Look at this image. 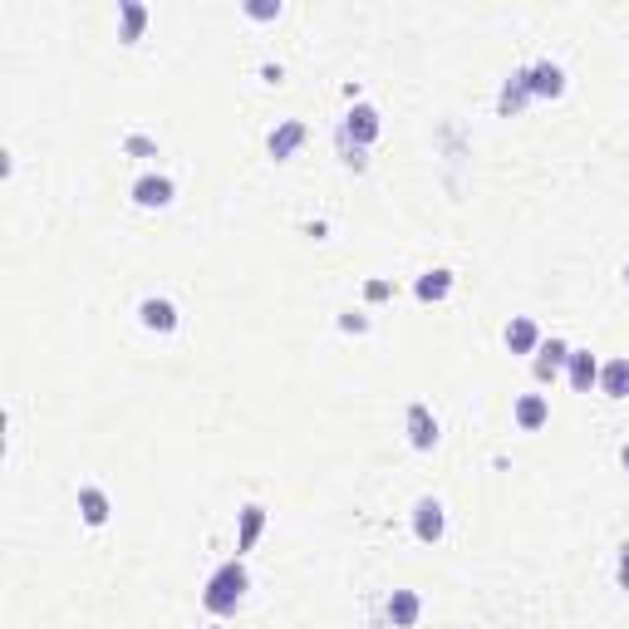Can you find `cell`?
Wrapping results in <instances>:
<instances>
[{
  "instance_id": "cell-17",
  "label": "cell",
  "mask_w": 629,
  "mask_h": 629,
  "mask_svg": "<svg viewBox=\"0 0 629 629\" xmlns=\"http://www.w3.org/2000/svg\"><path fill=\"white\" fill-rule=\"evenodd\" d=\"M148 30V5L143 0H118V40L123 45H138Z\"/></svg>"
},
{
  "instance_id": "cell-20",
  "label": "cell",
  "mask_w": 629,
  "mask_h": 629,
  "mask_svg": "<svg viewBox=\"0 0 629 629\" xmlns=\"http://www.w3.org/2000/svg\"><path fill=\"white\" fill-rule=\"evenodd\" d=\"M335 148H340V163L344 168H354V172H364L369 168V148H359V143H349L340 128H335Z\"/></svg>"
},
{
  "instance_id": "cell-6",
  "label": "cell",
  "mask_w": 629,
  "mask_h": 629,
  "mask_svg": "<svg viewBox=\"0 0 629 629\" xmlns=\"http://www.w3.org/2000/svg\"><path fill=\"white\" fill-rule=\"evenodd\" d=\"M340 133L349 138V143L369 148V143L384 133V118H379V109H374V104H354V109L340 118Z\"/></svg>"
},
{
  "instance_id": "cell-11",
  "label": "cell",
  "mask_w": 629,
  "mask_h": 629,
  "mask_svg": "<svg viewBox=\"0 0 629 629\" xmlns=\"http://www.w3.org/2000/svg\"><path fill=\"white\" fill-rule=\"evenodd\" d=\"M571 364V344L561 340V335H551V340H541V349H536V359H531V369H536V379L546 384V379H556L561 369Z\"/></svg>"
},
{
  "instance_id": "cell-9",
  "label": "cell",
  "mask_w": 629,
  "mask_h": 629,
  "mask_svg": "<svg viewBox=\"0 0 629 629\" xmlns=\"http://www.w3.org/2000/svg\"><path fill=\"white\" fill-rule=\"evenodd\" d=\"M266 521H271V512H266L261 502H246V507L236 512V556H246V551H256V541H261V531H266Z\"/></svg>"
},
{
  "instance_id": "cell-13",
  "label": "cell",
  "mask_w": 629,
  "mask_h": 629,
  "mask_svg": "<svg viewBox=\"0 0 629 629\" xmlns=\"http://www.w3.org/2000/svg\"><path fill=\"white\" fill-rule=\"evenodd\" d=\"M109 516H114L109 492H104L99 482H84V487H79V521H84V526H104Z\"/></svg>"
},
{
  "instance_id": "cell-19",
  "label": "cell",
  "mask_w": 629,
  "mask_h": 629,
  "mask_svg": "<svg viewBox=\"0 0 629 629\" xmlns=\"http://www.w3.org/2000/svg\"><path fill=\"white\" fill-rule=\"evenodd\" d=\"M512 418H516V428L536 433V428L551 418V403H546V394H521V399L512 403Z\"/></svg>"
},
{
  "instance_id": "cell-2",
  "label": "cell",
  "mask_w": 629,
  "mask_h": 629,
  "mask_svg": "<svg viewBox=\"0 0 629 629\" xmlns=\"http://www.w3.org/2000/svg\"><path fill=\"white\" fill-rule=\"evenodd\" d=\"M403 433H408V443L418 448V453H433L438 443H443V423H438V413L428 408V403H408L403 408Z\"/></svg>"
},
{
  "instance_id": "cell-16",
  "label": "cell",
  "mask_w": 629,
  "mask_h": 629,
  "mask_svg": "<svg viewBox=\"0 0 629 629\" xmlns=\"http://www.w3.org/2000/svg\"><path fill=\"white\" fill-rule=\"evenodd\" d=\"M566 379H571L575 394H590L600 384V359L590 349H571V364H566Z\"/></svg>"
},
{
  "instance_id": "cell-18",
  "label": "cell",
  "mask_w": 629,
  "mask_h": 629,
  "mask_svg": "<svg viewBox=\"0 0 629 629\" xmlns=\"http://www.w3.org/2000/svg\"><path fill=\"white\" fill-rule=\"evenodd\" d=\"M605 399H625L629 394V354H615L600 364V384H595Z\"/></svg>"
},
{
  "instance_id": "cell-8",
  "label": "cell",
  "mask_w": 629,
  "mask_h": 629,
  "mask_svg": "<svg viewBox=\"0 0 629 629\" xmlns=\"http://www.w3.org/2000/svg\"><path fill=\"white\" fill-rule=\"evenodd\" d=\"M172 197H177V182H172L168 172H143V177L133 182V202H138V207H148V212L172 207Z\"/></svg>"
},
{
  "instance_id": "cell-7",
  "label": "cell",
  "mask_w": 629,
  "mask_h": 629,
  "mask_svg": "<svg viewBox=\"0 0 629 629\" xmlns=\"http://www.w3.org/2000/svg\"><path fill=\"white\" fill-rule=\"evenodd\" d=\"M177 320H182V310L172 305L168 295H143V300H138V325H143V330H153V335H172Z\"/></svg>"
},
{
  "instance_id": "cell-22",
  "label": "cell",
  "mask_w": 629,
  "mask_h": 629,
  "mask_svg": "<svg viewBox=\"0 0 629 629\" xmlns=\"http://www.w3.org/2000/svg\"><path fill=\"white\" fill-rule=\"evenodd\" d=\"M241 10H246L251 20H281V10H286V5H281V0H246Z\"/></svg>"
},
{
  "instance_id": "cell-26",
  "label": "cell",
  "mask_w": 629,
  "mask_h": 629,
  "mask_svg": "<svg viewBox=\"0 0 629 629\" xmlns=\"http://www.w3.org/2000/svg\"><path fill=\"white\" fill-rule=\"evenodd\" d=\"M261 79H266V84H281L286 69H281V64H261Z\"/></svg>"
},
{
  "instance_id": "cell-25",
  "label": "cell",
  "mask_w": 629,
  "mask_h": 629,
  "mask_svg": "<svg viewBox=\"0 0 629 629\" xmlns=\"http://www.w3.org/2000/svg\"><path fill=\"white\" fill-rule=\"evenodd\" d=\"M615 580H620V590L629 595V541L620 546V556H615Z\"/></svg>"
},
{
  "instance_id": "cell-21",
  "label": "cell",
  "mask_w": 629,
  "mask_h": 629,
  "mask_svg": "<svg viewBox=\"0 0 629 629\" xmlns=\"http://www.w3.org/2000/svg\"><path fill=\"white\" fill-rule=\"evenodd\" d=\"M335 325H340L344 335H369V315H364V310H354V305L340 310V320H335Z\"/></svg>"
},
{
  "instance_id": "cell-29",
  "label": "cell",
  "mask_w": 629,
  "mask_h": 629,
  "mask_svg": "<svg viewBox=\"0 0 629 629\" xmlns=\"http://www.w3.org/2000/svg\"><path fill=\"white\" fill-rule=\"evenodd\" d=\"M212 629H222V625H212Z\"/></svg>"
},
{
  "instance_id": "cell-12",
  "label": "cell",
  "mask_w": 629,
  "mask_h": 629,
  "mask_svg": "<svg viewBox=\"0 0 629 629\" xmlns=\"http://www.w3.org/2000/svg\"><path fill=\"white\" fill-rule=\"evenodd\" d=\"M384 615H389L394 629H413L423 620V595H418V590H394V595L384 600Z\"/></svg>"
},
{
  "instance_id": "cell-23",
  "label": "cell",
  "mask_w": 629,
  "mask_h": 629,
  "mask_svg": "<svg viewBox=\"0 0 629 629\" xmlns=\"http://www.w3.org/2000/svg\"><path fill=\"white\" fill-rule=\"evenodd\" d=\"M123 153H133V158H158V143H153L148 133H128V138H123Z\"/></svg>"
},
{
  "instance_id": "cell-3",
  "label": "cell",
  "mask_w": 629,
  "mask_h": 629,
  "mask_svg": "<svg viewBox=\"0 0 629 629\" xmlns=\"http://www.w3.org/2000/svg\"><path fill=\"white\" fill-rule=\"evenodd\" d=\"M413 536L423 546H438L448 536V507H443V497H418L413 502Z\"/></svg>"
},
{
  "instance_id": "cell-10",
  "label": "cell",
  "mask_w": 629,
  "mask_h": 629,
  "mask_svg": "<svg viewBox=\"0 0 629 629\" xmlns=\"http://www.w3.org/2000/svg\"><path fill=\"white\" fill-rule=\"evenodd\" d=\"M526 69H531V94L536 99H561L566 94V69L556 59H531Z\"/></svg>"
},
{
  "instance_id": "cell-5",
  "label": "cell",
  "mask_w": 629,
  "mask_h": 629,
  "mask_svg": "<svg viewBox=\"0 0 629 629\" xmlns=\"http://www.w3.org/2000/svg\"><path fill=\"white\" fill-rule=\"evenodd\" d=\"M310 138V128H305V118H281L271 133H266V153L276 158V163H290L295 153H300V143Z\"/></svg>"
},
{
  "instance_id": "cell-4",
  "label": "cell",
  "mask_w": 629,
  "mask_h": 629,
  "mask_svg": "<svg viewBox=\"0 0 629 629\" xmlns=\"http://www.w3.org/2000/svg\"><path fill=\"white\" fill-rule=\"evenodd\" d=\"M536 94H531V69L526 64H516L512 74L502 79V89H497V114L502 118H516L526 104H531Z\"/></svg>"
},
{
  "instance_id": "cell-28",
  "label": "cell",
  "mask_w": 629,
  "mask_h": 629,
  "mask_svg": "<svg viewBox=\"0 0 629 629\" xmlns=\"http://www.w3.org/2000/svg\"><path fill=\"white\" fill-rule=\"evenodd\" d=\"M625 286H629V261H625Z\"/></svg>"
},
{
  "instance_id": "cell-15",
  "label": "cell",
  "mask_w": 629,
  "mask_h": 629,
  "mask_svg": "<svg viewBox=\"0 0 629 629\" xmlns=\"http://www.w3.org/2000/svg\"><path fill=\"white\" fill-rule=\"evenodd\" d=\"M413 295H418L423 305H438V300H448V295H453V271H448V266H428V271L413 281Z\"/></svg>"
},
{
  "instance_id": "cell-14",
  "label": "cell",
  "mask_w": 629,
  "mask_h": 629,
  "mask_svg": "<svg viewBox=\"0 0 629 629\" xmlns=\"http://www.w3.org/2000/svg\"><path fill=\"white\" fill-rule=\"evenodd\" d=\"M502 340H507L512 354H536V349H541V325H536L531 315H512L507 330H502Z\"/></svg>"
},
{
  "instance_id": "cell-24",
  "label": "cell",
  "mask_w": 629,
  "mask_h": 629,
  "mask_svg": "<svg viewBox=\"0 0 629 629\" xmlns=\"http://www.w3.org/2000/svg\"><path fill=\"white\" fill-rule=\"evenodd\" d=\"M389 295H394V281H384V276L364 281V300H369V305H379V300H389Z\"/></svg>"
},
{
  "instance_id": "cell-27",
  "label": "cell",
  "mask_w": 629,
  "mask_h": 629,
  "mask_svg": "<svg viewBox=\"0 0 629 629\" xmlns=\"http://www.w3.org/2000/svg\"><path fill=\"white\" fill-rule=\"evenodd\" d=\"M620 462H625V472H629V443H625V448H620Z\"/></svg>"
},
{
  "instance_id": "cell-1",
  "label": "cell",
  "mask_w": 629,
  "mask_h": 629,
  "mask_svg": "<svg viewBox=\"0 0 629 629\" xmlns=\"http://www.w3.org/2000/svg\"><path fill=\"white\" fill-rule=\"evenodd\" d=\"M246 590H251L246 561H241V556H231V561H222L217 571L207 575V585H202V605H207V615L227 620V615H236V605L246 600Z\"/></svg>"
}]
</instances>
